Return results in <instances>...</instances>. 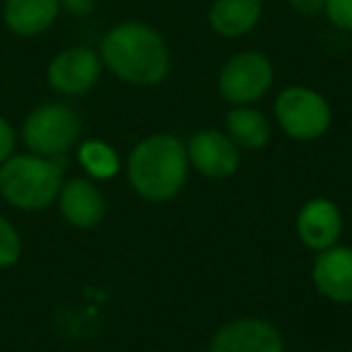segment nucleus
Here are the masks:
<instances>
[{"instance_id": "nucleus-1", "label": "nucleus", "mask_w": 352, "mask_h": 352, "mask_svg": "<svg viewBox=\"0 0 352 352\" xmlns=\"http://www.w3.org/2000/svg\"><path fill=\"white\" fill-rule=\"evenodd\" d=\"M104 68L133 87H155L171 70L164 36L147 22L126 20L104 34L99 44Z\"/></svg>"}, {"instance_id": "nucleus-12", "label": "nucleus", "mask_w": 352, "mask_h": 352, "mask_svg": "<svg viewBox=\"0 0 352 352\" xmlns=\"http://www.w3.org/2000/svg\"><path fill=\"white\" fill-rule=\"evenodd\" d=\"M316 289L336 304H352V246H331L314 261Z\"/></svg>"}, {"instance_id": "nucleus-14", "label": "nucleus", "mask_w": 352, "mask_h": 352, "mask_svg": "<svg viewBox=\"0 0 352 352\" xmlns=\"http://www.w3.org/2000/svg\"><path fill=\"white\" fill-rule=\"evenodd\" d=\"M263 15L261 0H212L208 22L215 34L225 39H239L254 32Z\"/></svg>"}, {"instance_id": "nucleus-10", "label": "nucleus", "mask_w": 352, "mask_h": 352, "mask_svg": "<svg viewBox=\"0 0 352 352\" xmlns=\"http://www.w3.org/2000/svg\"><path fill=\"white\" fill-rule=\"evenodd\" d=\"M56 203H58L63 220L70 227H78V230L97 227L104 220V212H107V201H104L102 188L85 176H75V179L63 182Z\"/></svg>"}, {"instance_id": "nucleus-19", "label": "nucleus", "mask_w": 352, "mask_h": 352, "mask_svg": "<svg viewBox=\"0 0 352 352\" xmlns=\"http://www.w3.org/2000/svg\"><path fill=\"white\" fill-rule=\"evenodd\" d=\"M15 147H17V131L12 128V123L6 116H0V164L8 157L15 155Z\"/></svg>"}, {"instance_id": "nucleus-18", "label": "nucleus", "mask_w": 352, "mask_h": 352, "mask_svg": "<svg viewBox=\"0 0 352 352\" xmlns=\"http://www.w3.org/2000/svg\"><path fill=\"white\" fill-rule=\"evenodd\" d=\"M323 15L336 30L352 32V0H326Z\"/></svg>"}, {"instance_id": "nucleus-11", "label": "nucleus", "mask_w": 352, "mask_h": 352, "mask_svg": "<svg viewBox=\"0 0 352 352\" xmlns=\"http://www.w3.org/2000/svg\"><path fill=\"white\" fill-rule=\"evenodd\" d=\"M342 234L340 208L328 198H311L297 212V236L307 249L321 251L338 244Z\"/></svg>"}, {"instance_id": "nucleus-22", "label": "nucleus", "mask_w": 352, "mask_h": 352, "mask_svg": "<svg viewBox=\"0 0 352 352\" xmlns=\"http://www.w3.org/2000/svg\"><path fill=\"white\" fill-rule=\"evenodd\" d=\"M350 352H352V347H350Z\"/></svg>"}, {"instance_id": "nucleus-3", "label": "nucleus", "mask_w": 352, "mask_h": 352, "mask_svg": "<svg viewBox=\"0 0 352 352\" xmlns=\"http://www.w3.org/2000/svg\"><path fill=\"white\" fill-rule=\"evenodd\" d=\"M63 182V166L58 160H49L34 152H15L0 164V198L25 212L54 206Z\"/></svg>"}, {"instance_id": "nucleus-21", "label": "nucleus", "mask_w": 352, "mask_h": 352, "mask_svg": "<svg viewBox=\"0 0 352 352\" xmlns=\"http://www.w3.org/2000/svg\"><path fill=\"white\" fill-rule=\"evenodd\" d=\"M97 8V0H60V10L70 12L75 17H85Z\"/></svg>"}, {"instance_id": "nucleus-8", "label": "nucleus", "mask_w": 352, "mask_h": 352, "mask_svg": "<svg viewBox=\"0 0 352 352\" xmlns=\"http://www.w3.org/2000/svg\"><path fill=\"white\" fill-rule=\"evenodd\" d=\"M208 352H285V340L270 321L246 316L217 328Z\"/></svg>"}, {"instance_id": "nucleus-6", "label": "nucleus", "mask_w": 352, "mask_h": 352, "mask_svg": "<svg viewBox=\"0 0 352 352\" xmlns=\"http://www.w3.org/2000/svg\"><path fill=\"white\" fill-rule=\"evenodd\" d=\"M275 80L273 63L261 51H239L217 75V92L234 107H251L270 92Z\"/></svg>"}, {"instance_id": "nucleus-5", "label": "nucleus", "mask_w": 352, "mask_h": 352, "mask_svg": "<svg viewBox=\"0 0 352 352\" xmlns=\"http://www.w3.org/2000/svg\"><path fill=\"white\" fill-rule=\"evenodd\" d=\"M273 111L280 128L294 140H316V138L326 135L333 121L328 99L304 85L280 89Z\"/></svg>"}, {"instance_id": "nucleus-17", "label": "nucleus", "mask_w": 352, "mask_h": 352, "mask_svg": "<svg viewBox=\"0 0 352 352\" xmlns=\"http://www.w3.org/2000/svg\"><path fill=\"white\" fill-rule=\"evenodd\" d=\"M22 258V234L6 215H0V270L12 268Z\"/></svg>"}, {"instance_id": "nucleus-15", "label": "nucleus", "mask_w": 352, "mask_h": 352, "mask_svg": "<svg viewBox=\"0 0 352 352\" xmlns=\"http://www.w3.org/2000/svg\"><path fill=\"white\" fill-rule=\"evenodd\" d=\"M227 135L239 150H261L270 142V121L254 107H232L225 118Z\"/></svg>"}, {"instance_id": "nucleus-7", "label": "nucleus", "mask_w": 352, "mask_h": 352, "mask_svg": "<svg viewBox=\"0 0 352 352\" xmlns=\"http://www.w3.org/2000/svg\"><path fill=\"white\" fill-rule=\"evenodd\" d=\"M102 70L104 63L99 58V51L89 46H70L51 58L46 80L54 92L63 97H80L99 82Z\"/></svg>"}, {"instance_id": "nucleus-2", "label": "nucleus", "mask_w": 352, "mask_h": 352, "mask_svg": "<svg viewBox=\"0 0 352 352\" xmlns=\"http://www.w3.org/2000/svg\"><path fill=\"white\" fill-rule=\"evenodd\" d=\"M186 145L171 133H155L138 142L126 160L133 191L147 203H166L182 193L188 176Z\"/></svg>"}, {"instance_id": "nucleus-4", "label": "nucleus", "mask_w": 352, "mask_h": 352, "mask_svg": "<svg viewBox=\"0 0 352 352\" xmlns=\"http://www.w3.org/2000/svg\"><path fill=\"white\" fill-rule=\"evenodd\" d=\"M22 142L27 152L58 160L80 142L82 118L63 102H44L34 107L22 121Z\"/></svg>"}, {"instance_id": "nucleus-20", "label": "nucleus", "mask_w": 352, "mask_h": 352, "mask_svg": "<svg viewBox=\"0 0 352 352\" xmlns=\"http://www.w3.org/2000/svg\"><path fill=\"white\" fill-rule=\"evenodd\" d=\"M287 3L302 17H316L318 12H323V6H326V0H287Z\"/></svg>"}, {"instance_id": "nucleus-16", "label": "nucleus", "mask_w": 352, "mask_h": 352, "mask_svg": "<svg viewBox=\"0 0 352 352\" xmlns=\"http://www.w3.org/2000/svg\"><path fill=\"white\" fill-rule=\"evenodd\" d=\"M78 157H80L82 169L89 174V179H97V182L111 179V176H116L118 169H121V160H118L116 150H113L111 145H107L104 140L80 142Z\"/></svg>"}, {"instance_id": "nucleus-13", "label": "nucleus", "mask_w": 352, "mask_h": 352, "mask_svg": "<svg viewBox=\"0 0 352 352\" xmlns=\"http://www.w3.org/2000/svg\"><path fill=\"white\" fill-rule=\"evenodd\" d=\"M60 15V0H6L3 22L15 36L32 39L56 25Z\"/></svg>"}, {"instance_id": "nucleus-9", "label": "nucleus", "mask_w": 352, "mask_h": 352, "mask_svg": "<svg viewBox=\"0 0 352 352\" xmlns=\"http://www.w3.org/2000/svg\"><path fill=\"white\" fill-rule=\"evenodd\" d=\"M186 155L188 164L198 171V174L208 176V179H230L234 171L239 169V147L232 142L227 133L220 131H198L186 142Z\"/></svg>"}]
</instances>
